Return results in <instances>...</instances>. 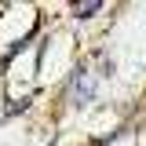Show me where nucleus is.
<instances>
[{"label": "nucleus", "instance_id": "obj_1", "mask_svg": "<svg viewBox=\"0 0 146 146\" xmlns=\"http://www.w3.org/2000/svg\"><path fill=\"white\" fill-rule=\"evenodd\" d=\"M91 91H95V77H91L88 70H84V73H77V80L70 84V102H73V106H88Z\"/></svg>", "mask_w": 146, "mask_h": 146}, {"label": "nucleus", "instance_id": "obj_2", "mask_svg": "<svg viewBox=\"0 0 146 146\" xmlns=\"http://www.w3.org/2000/svg\"><path fill=\"white\" fill-rule=\"evenodd\" d=\"M73 11H77L80 18H88L91 11H99V4H95V0H88V4H73Z\"/></svg>", "mask_w": 146, "mask_h": 146}]
</instances>
